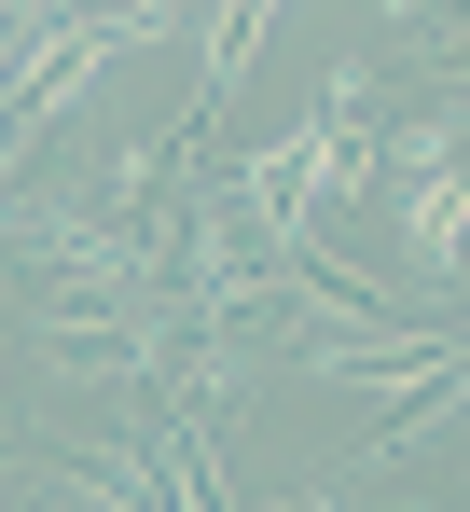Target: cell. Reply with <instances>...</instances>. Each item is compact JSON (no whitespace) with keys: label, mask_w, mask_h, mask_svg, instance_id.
I'll list each match as a JSON object with an SVG mask.
<instances>
[{"label":"cell","mask_w":470,"mask_h":512,"mask_svg":"<svg viewBox=\"0 0 470 512\" xmlns=\"http://www.w3.org/2000/svg\"><path fill=\"white\" fill-rule=\"evenodd\" d=\"M277 14H291V0H222V42H208V97H194V111H222V97L249 84V42H263Z\"/></svg>","instance_id":"2"},{"label":"cell","mask_w":470,"mask_h":512,"mask_svg":"<svg viewBox=\"0 0 470 512\" xmlns=\"http://www.w3.org/2000/svg\"><path fill=\"white\" fill-rule=\"evenodd\" d=\"M457 222H470V194H457L443 167L401 194V236H415V263H429V277H457Z\"/></svg>","instance_id":"1"}]
</instances>
